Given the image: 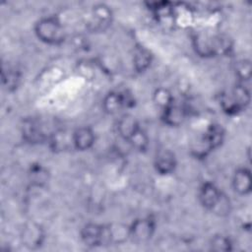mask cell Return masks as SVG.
Wrapping results in <instances>:
<instances>
[{"instance_id": "obj_22", "label": "cell", "mask_w": 252, "mask_h": 252, "mask_svg": "<svg viewBox=\"0 0 252 252\" xmlns=\"http://www.w3.org/2000/svg\"><path fill=\"white\" fill-rule=\"evenodd\" d=\"M234 74L239 83L249 82L251 79V62L248 59H241L234 63Z\"/></svg>"}, {"instance_id": "obj_5", "label": "cell", "mask_w": 252, "mask_h": 252, "mask_svg": "<svg viewBox=\"0 0 252 252\" xmlns=\"http://www.w3.org/2000/svg\"><path fill=\"white\" fill-rule=\"evenodd\" d=\"M135 98L127 90L111 91L105 94L102 99V109L109 115H114L124 108L134 106Z\"/></svg>"}, {"instance_id": "obj_20", "label": "cell", "mask_w": 252, "mask_h": 252, "mask_svg": "<svg viewBox=\"0 0 252 252\" xmlns=\"http://www.w3.org/2000/svg\"><path fill=\"white\" fill-rule=\"evenodd\" d=\"M109 243H122L129 238V225L121 223L107 224Z\"/></svg>"}, {"instance_id": "obj_12", "label": "cell", "mask_w": 252, "mask_h": 252, "mask_svg": "<svg viewBox=\"0 0 252 252\" xmlns=\"http://www.w3.org/2000/svg\"><path fill=\"white\" fill-rule=\"evenodd\" d=\"M189 115L185 105L177 104L175 101L161 110V120L170 127H178L183 124L186 117Z\"/></svg>"}, {"instance_id": "obj_10", "label": "cell", "mask_w": 252, "mask_h": 252, "mask_svg": "<svg viewBox=\"0 0 252 252\" xmlns=\"http://www.w3.org/2000/svg\"><path fill=\"white\" fill-rule=\"evenodd\" d=\"M177 165L175 154L169 149H159L154 158V167L160 175H169L174 172Z\"/></svg>"}, {"instance_id": "obj_1", "label": "cell", "mask_w": 252, "mask_h": 252, "mask_svg": "<svg viewBox=\"0 0 252 252\" xmlns=\"http://www.w3.org/2000/svg\"><path fill=\"white\" fill-rule=\"evenodd\" d=\"M192 44L195 52L204 58L227 55L232 50L231 39L223 33L198 32L192 36Z\"/></svg>"}, {"instance_id": "obj_24", "label": "cell", "mask_w": 252, "mask_h": 252, "mask_svg": "<svg viewBox=\"0 0 252 252\" xmlns=\"http://www.w3.org/2000/svg\"><path fill=\"white\" fill-rule=\"evenodd\" d=\"M127 143L136 151L138 152H146L149 147V137L141 128L138 130L128 141Z\"/></svg>"}, {"instance_id": "obj_3", "label": "cell", "mask_w": 252, "mask_h": 252, "mask_svg": "<svg viewBox=\"0 0 252 252\" xmlns=\"http://www.w3.org/2000/svg\"><path fill=\"white\" fill-rule=\"evenodd\" d=\"M33 30L37 38L49 45H60L66 37L63 24L56 16L40 18Z\"/></svg>"}, {"instance_id": "obj_7", "label": "cell", "mask_w": 252, "mask_h": 252, "mask_svg": "<svg viewBox=\"0 0 252 252\" xmlns=\"http://www.w3.org/2000/svg\"><path fill=\"white\" fill-rule=\"evenodd\" d=\"M81 240L89 247H98L104 244H109L107 225L89 222L85 224L81 231Z\"/></svg>"}, {"instance_id": "obj_21", "label": "cell", "mask_w": 252, "mask_h": 252, "mask_svg": "<svg viewBox=\"0 0 252 252\" xmlns=\"http://www.w3.org/2000/svg\"><path fill=\"white\" fill-rule=\"evenodd\" d=\"M153 101L158 107L163 110L164 108H166L174 102V96L168 89L160 87L154 92Z\"/></svg>"}, {"instance_id": "obj_11", "label": "cell", "mask_w": 252, "mask_h": 252, "mask_svg": "<svg viewBox=\"0 0 252 252\" xmlns=\"http://www.w3.org/2000/svg\"><path fill=\"white\" fill-rule=\"evenodd\" d=\"M44 239V230L39 224L30 222L24 226L21 234V240L23 245L28 249L34 250L40 248Z\"/></svg>"}, {"instance_id": "obj_17", "label": "cell", "mask_w": 252, "mask_h": 252, "mask_svg": "<svg viewBox=\"0 0 252 252\" xmlns=\"http://www.w3.org/2000/svg\"><path fill=\"white\" fill-rule=\"evenodd\" d=\"M132 62H133V67L136 72L144 73L152 65L153 54L147 47H145L141 44H138L133 49Z\"/></svg>"}, {"instance_id": "obj_16", "label": "cell", "mask_w": 252, "mask_h": 252, "mask_svg": "<svg viewBox=\"0 0 252 252\" xmlns=\"http://www.w3.org/2000/svg\"><path fill=\"white\" fill-rule=\"evenodd\" d=\"M141 129L139 121L135 116L125 113L119 117L116 124V130L121 139L128 141L138 130Z\"/></svg>"}, {"instance_id": "obj_8", "label": "cell", "mask_w": 252, "mask_h": 252, "mask_svg": "<svg viewBox=\"0 0 252 252\" xmlns=\"http://www.w3.org/2000/svg\"><path fill=\"white\" fill-rule=\"evenodd\" d=\"M21 133L24 141L29 144L35 145L47 142L50 134L46 133L43 124L37 118H27L23 121Z\"/></svg>"}, {"instance_id": "obj_4", "label": "cell", "mask_w": 252, "mask_h": 252, "mask_svg": "<svg viewBox=\"0 0 252 252\" xmlns=\"http://www.w3.org/2000/svg\"><path fill=\"white\" fill-rule=\"evenodd\" d=\"M224 140V130L220 124L213 123L208 126L198 144L192 149V155L198 158H206L212 151L221 146Z\"/></svg>"}, {"instance_id": "obj_15", "label": "cell", "mask_w": 252, "mask_h": 252, "mask_svg": "<svg viewBox=\"0 0 252 252\" xmlns=\"http://www.w3.org/2000/svg\"><path fill=\"white\" fill-rule=\"evenodd\" d=\"M231 185L235 193L241 196L250 194L252 189L251 171L247 167H239L232 175Z\"/></svg>"}, {"instance_id": "obj_19", "label": "cell", "mask_w": 252, "mask_h": 252, "mask_svg": "<svg viewBox=\"0 0 252 252\" xmlns=\"http://www.w3.org/2000/svg\"><path fill=\"white\" fill-rule=\"evenodd\" d=\"M21 82V73L18 69L3 65L2 68V83L7 91L12 92L15 91Z\"/></svg>"}, {"instance_id": "obj_2", "label": "cell", "mask_w": 252, "mask_h": 252, "mask_svg": "<svg viewBox=\"0 0 252 252\" xmlns=\"http://www.w3.org/2000/svg\"><path fill=\"white\" fill-rule=\"evenodd\" d=\"M250 91L246 84L237 82L231 89L220 94V106L227 115H236L244 111L250 103Z\"/></svg>"}, {"instance_id": "obj_18", "label": "cell", "mask_w": 252, "mask_h": 252, "mask_svg": "<svg viewBox=\"0 0 252 252\" xmlns=\"http://www.w3.org/2000/svg\"><path fill=\"white\" fill-rule=\"evenodd\" d=\"M30 183L34 187H44L50 179L49 170L40 163L31 164L28 171Z\"/></svg>"}, {"instance_id": "obj_6", "label": "cell", "mask_w": 252, "mask_h": 252, "mask_svg": "<svg viewBox=\"0 0 252 252\" xmlns=\"http://www.w3.org/2000/svg\"><path fill=\"white\" fill-rule=\"evenodd\" d=\"M156 220L152 216L136 219L129 225V238L135 243H146L156 231Z\"/></svg>"}, {"instance_id": "obj_13", "label": "cell", "mask_w": 252, "mask_h": 252, "mask_svg": "<svg viewBox=\"0 0 252 252\" xmlns=\"http://www.w3.org/2000/svg\"><path fill=\"white\" fill-rule=\"evenodd\" d=\"M95 143V134L89 126H81L72 133L73 148L77 151H88Z\"/></svg>"}, {"instance_id": "obj_23", "label": "cell", "mask_w": 252, "mask_h": 252, "mask_svg": "<svg viewBox=\"0 0 252 252\" xmlns=\"http://www.w3.org/2000/svg\"><path fill=\"white\" fill-rule=\"evenodd\" d=\"M210 249L218 252H227L232 250L231 239L224 234H216L210 240Z\"/></svg>"}, {"instance_id": "obj_9", "label": "cell", "mask_w": 252, "mask_h": 252, "mask_svg": "<svg viewBox=\"0 0 252 252\" xmlns=\"http://www.w3.org/2000/svg\"><path fill=\"white\" fill-rule=\"evenodd\" d=\"M221 190L213 182L205 181L199 188L198 199L203 208L213 212L222 196Z\"/></svg>"}, {"instance_id": "obj_14", "label": "cell", "mask_w": 252, "mask_h": 252, "mask_svg": "<svg viewBox=\"0 0 252 252\" xmlns=\"http://www.w3.org/2000/svg\"><path fill=\"white\" fill-rule=\"evenodd\" d=\"M112 16V11L107 5H94L91 12V25L94 30L103 31L111 24Z\"/></svg>"}]
</instances>
